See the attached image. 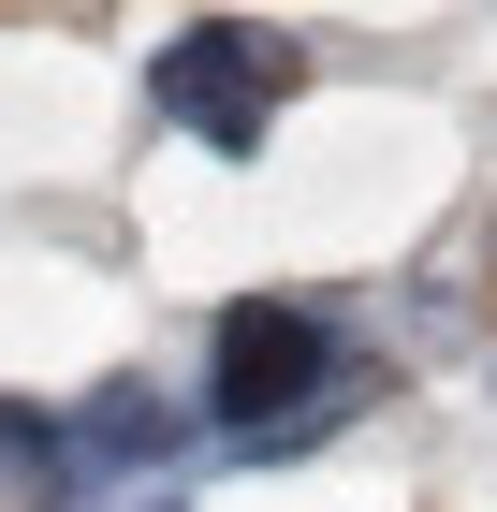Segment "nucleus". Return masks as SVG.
Instances as JSON below:
<instances>
[{"label": "nucleus", "mask_w": 497, "mask_h": 512, "mask_svg": "<svg viewBox=\"0 0 497 512\" xmlns=\"http://www.w3.org/2000/svg\"><path fill=\"white\" fill-rule=\"evenodd\" d=\"M351 395H381V366L351 352V322L322 293H234L205 322V410L191 425L220 454H307Z\"/></svg>", "instance_id": "f257e3e1"}, {"label": "nucleus", "mask_w": 497, "mask_h": 512, "mask_svg": "<svg viewBox=\"0 0 497 512\" xmlns=\"http://www.w3.org/2000/svg\"><path fill=\"white\" fill-rule=\"evenodd\" d=\"M293 44L264 30V15H191V30L147 59V103L176 132H191L205 161H264V132H278V103H293Z\"/></svg>", "instance_id": "f03ea898"}, {"label": "nucleus", "mask_w": 497, "mask_h": 512, "mask_svg": "<svg viewBox=\"0 0 497 512\" xmlns=\"http://www.w3.org/2000/svg\"><path fill=\"white\" fill-rule=\"evenodd\" d=\"M191 410H161V395L147 381H103V395H88V410H74V469L88 483H117V469H161V454H191Z\"/></svg>", "instance_id": "7ed1b4c3"}, {"label": "nucleus", "mask_w": 497, "mask_h": 512, "mask_svg": "<svg viewBox=\"0 0 497 512\" xmlns=\"http://www.w3.org/2000/svg\"><path fill=\"white\" fill-rule=\"evenodd\" d=\"M59 498H88V469H74V410L0 395V512H59Z\"/></svg>", "instance_id": "20e7f679"}]
</instances>
